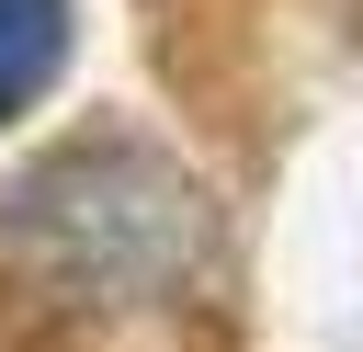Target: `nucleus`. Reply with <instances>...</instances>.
<instances>
[{
	"instance_id": "nucleus-2",
	"label": "nucleus",
	"mask_w": 363,
	"mask_h": 352,
	"mask_svg": "<svg viewBox=\"0 0 363 352\" xmlns=\"http://www.w3.org/2000/svg\"><path fill=\"white\" fill-rule=\"evenodd\" d=\"M68 68V0H0V136L57 91Z\"/></svg>"
},
{
	"instance_id": "nucleus-3",
	"label": "nucleus",
	"mask_w": 363,
	"mask_h": 352,
	"mask_svg": "<svg viewBox=\"0 0 363 352\" xmlns=\"http://www.w3.org/2000/svg\"><path fill=\"white\" fill-rule=\"evenodd\" d=\"M0 352H23V341H0Z\"/></svg>"
},
{
	"instance_id": "nucleus-1",
	"label": "nucleus",
	"mask_w": 363,
	"mask_h": 352,
	"mask_svg": "<svg viewBox=\"0 0 363 352\" xmlns=\"http://www.w3.org/2000/svg\"><path fill=\"white\" fill-rule=\"evenodd\" d=\"M0 261L57 307H182L216 273V193L147 136H68L0 193Z\"/></svg>"
}]
</instances>
